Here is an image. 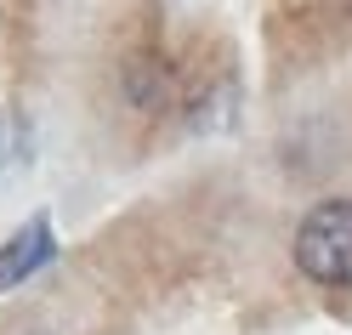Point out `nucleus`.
<instances>
[{
	"mask_svg": "<svg viewBox=\"0 0 352 335\" xmlns=\"http://www.w3.org/2000/svg\"><path fill=\"white\" fill-rule=\"evenodd\" d=\"M290 256L318 290H352V199H318L301 216Z\"/></svg>",
	"mask_w": 352,
	"mask_h": 335,
	"instance_id": "nucleus-1",
	"label": "nucleus"
},
{
	"mask_svg": "<svg viewBox=\"0 0 352 335\" xmlns=\"http://www.w3.org/2000/svg\"><path fill=\"white\" fill-rule=\"evenodd\" d=\"M46 261H57V233H52L46 216H34V221H23V228L0 244V290L29 284Z\"/></svg>",
	"mask_w": 352,
	"mask_h": 335,
	"instance_id": "nucleus-3",
	"label": "nucleus"
},
{
	"mask_svg": "<svg viewBox=\"0 0 352 335\" xmlns=\"http://www.w3.org/2000/svg\"><path fill=\"white\" fill-rule=\"evenodd\" d=\"M176 63L160 52V46H137L120 57V97L131 114H165L176 102Z\"/></svg>",
	"mask_w": 352,
	"mask_h": 335,
	"instance_id": "nucleus-2",
	"label": "nucleus"
},
{
	"mask_svg": "<svg viewBox=\"0 0 352 335\" xmlns=\"http://www.w3.org/2000/svg\"><path fill=\"white\" fill-rule=\"evenodd\" d=\"M0 171H6V125H0Z\"/></svg>",
	"mask_w": 352,
	"mask_h": 335,
	"instance_id": "nucleus-4",
	"label": "nucleus"
}]
</instances>
